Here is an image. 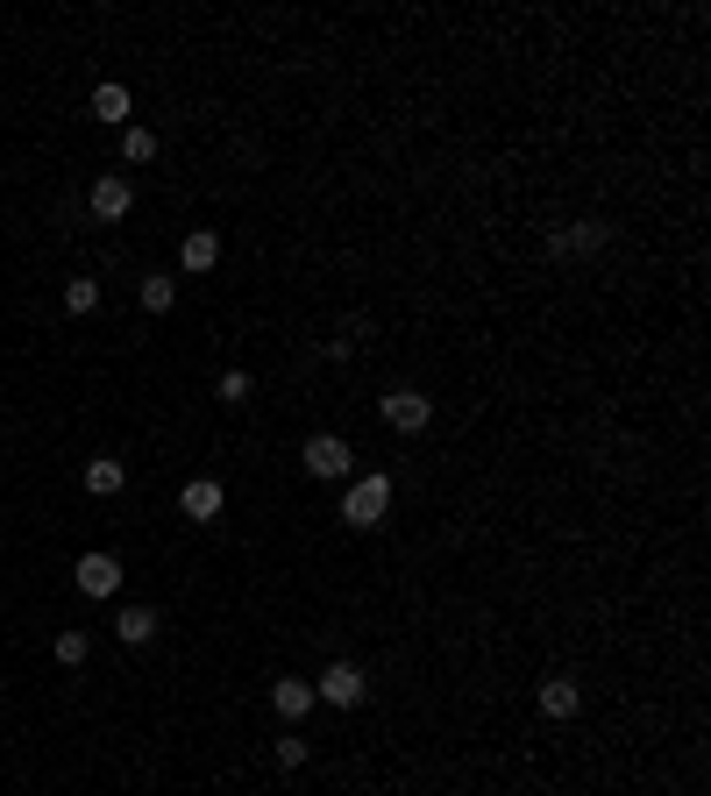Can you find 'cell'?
I'll list each match as a JSON object with an SVG mask.
<instances>
[{"instance_id":"1","label":"cell","mask_w":711,"mask_h":796,"mask_svg":"<svg viewBox=\"0 0 711 796\" xmlns=\"http://www.w3.org/2000/svg\"><path fill=\"white\" fill-rule=\"evenodd\" d=\"M385 513H391V477H356L349 498H342V519L370 534V527H385Z\"/></svg>"},{"instance_id":"2","label":"cell","mask_w":711,"mask_h":796,"mask_svg":"<svg viewBox=\"0 0 711 796\" xmlns=\"http://www.w3.org/2000/svg\"><path fill=\"white\" fill-rule=\"evenodd\" d=\"M612 243V228L604 221H577V228H548V257L563 264V257H598V249Z\"/></svg>"},{"instance_id":"3","label":"cell","mask_w":711,"mask_h":796,"mask_svg":"<svg viewBox=\"0 0 711 796\" xmlns=\"http://www.w3.org/2000/svg\"><path fill=\"white\" fill-rule=\"evenodd\" d=\"M299 462H307V477H349V441L342 434H307Z\"/></svg>"},{"instance_id":"4","label":"cell","mask_w":711,"mask_h":796,"mask_svg":"<svg viewBox=\"0 0 711 796\" xmlns=\"http://www.w3.org/2000/svg\"><path fill=\"white\" fill-rule=\"evenodd\" d=\"M363 669L356 662H327V675L321 683H313V704H342V711H349V704H363Z\"/></svg>"},{"instance_id":"5","label":"cell","mask_w":711,"mask_h":796,"mask_svg":"<svg viewBox=\"0 0 711 796\" xmlns=\"http://www.w3.org/2000/svg\"><path fill=\"white\" fill-rule=\"evenodd\" d=\"M221 505H229V491H221L214 477H192V484L178 491V513H186L192 527H214V519H221Z\"/></svg>"},{"instance_id":"6","label":"cell","mask_w":711,"mask_h":796,"mask_svg":"<svg viewBox=\"0 0 711 796\" xmlns=\"http://www.w3.org/2000/svg\"><path fill=\"white\" fill-rule=\"evenodd\" d=\"M427 419H434V405H427V392H413V384L385 399V427H391V434H420Z\"/></svg>"},{"instance_id":"7","label":"cell","mask_w":711,"mask_h":796,"mask_svg":"<svg viewBox=\"0 0 711 796\" xmlns=\"http://www.w3.org/2000/svg\"><path fill=\"white\" fill-rule=\"evenodd\" d=\"M71 576H79V591L86 597H114L121 591V562H114V554H79V569H71Z\"/></svg>"},{"instance_id":"8","label":"cell","mask_w":711,"mask_h":796,"mask_svg":"<svg viewBox=\"0 0 711 796\" xmlns=\"http://www.w3.org/2000/svg\"><path fill=\"white\" fill-rule=\"evenodd\" d=\"M86 206H93L100 221H121V214H129V206H135V186H129V178H121V171H100V186L86 192Z\"/></svg>"},{"instance_id":"9","label":"cell","mask_w":711,"mask_h":796,"mask_svg":"<svg viewBox=\"0 0 711 796\" xmlns=\"http://www.w3.org/2000/svg\"><path fill=\"white\" fill-rule=\"evenodd\" d=\"M534 704L555 718V726H563V718H577V711H584V690H577V675H548V683L534 690Z\"/></svg>"},{"instance_id":"10","label":"cell","mask_w":711,"mask_h":796,"mask_svg":"<svg viewBox=\"0 0 711 796\" xmlns=\"http://www.w3.org/2000/svg\"><path fill=\"white\" fill-rule=\"evenodd\" d=\"M270 711H278L285 726H299V718L313 711V683H299V675H278V683H270Z\"/></svg>"},{"instance_id":"11","label":"cell","mask_w":711,"mask_h":796,"mask_svg":"<svg viewBox=\"0 0 711 796\" xmlns=\"http://www.w3.org/2000/svg\"><path fill=\"white\" fill-rule=\"evenodd\" d=\"M79 484L93 491V498H114V491L129 484V470H121V456H93V462L79 470Z\"/></svg>"},{"instance_id":"12","label":"cell","mask_w":711,"mask_h":796,"mask_svg":"<svg viewBox=\"0 0 711 796\" xmlns=\"http://www.w3.org/2000/svg\"><path fill=\"white\" fill-rule=\"evenodd\" d=\"M114 640H129V648H149V640H157V612H149V605H121Z\"/></svg>"},{"instance_id":"13","label":"cell","mask_w":711,"mask_h":796,"mask_svg":"<svg viewBox=\"0 0 711 796\" xmlns=\"http://www.w3.org/2000/svg\"><path fill=\"white\" fill-rule=\"evenodd\" d=\"M178 264H186V270H214L221 264V235L214 228H192L186 249H178Z\"/></svg>"},{"instance_id":"14","label":"cell","mask_w":711,"mask_h":796,"mask_svg":"<svg viewBox=\"0 0 711 796\" xmlns=\"http://www.w3.org/2000/svg\"><path fill=\"white\" fill-rule=\"evenodd\" d=\"M93 114H100V122H129V86H100V93H93Z\"/></svg>"},{"instance_id":"15","label":"cell","mask_w":711,"mask_h":796,"mask_svg":"<svg viewBox=\"0 0 711 796\" xmlns=\"http://www.w3.org/2000/svg\"><path fill=\"white\" fill-rule=\"evenodd\" d=\"M135 299H143V313H171L178 284H171V278H143V284H135Z\"/></svg>"},{"instance_id":"16","label":"cell","mask_w":711,"mask_h":796,"mask_svg":"<svg viewBox=\"0 0 711 796\" xmlns=\"http://www.w3.org/2000/svg\"><path fill=\"white\" fill-rule=\"evenodd\" d=\"M93 306H100V284L93 278H71L65 284V313H93Z\"/></svg>"},{"instance_id":"17","label":"cell","mask_w":711,"mask_h":796,"mask_svg":"<svg viewBox=\"0 0 711 796\" xmlns=\"http://www.w3.org/2000/svg\"><path fill=\"white\" fill-rule=\"evenodd\" d=\"M121 157H129V164H149V157H157V135H149V128H129V135H121Z\"/></svg>"},{"instance_id":"18","label":"cell","mask_w":711,"mask_h":796,"mask_svg":"<svg viewBox=\"0 0 711 796\" xmlns=\"http://www.w3.org/2000/svg\"><path fill=\"white\" fill-rule=\"evenodd\" d=\"M86 648H93L86 634H57V662H65V669H79V662H86Z\"/></svg>"},{"instance_id":"19","label":"cell","mask_w":711,"mask_h":796,"mask_svg":"<svg viewBox=\"0 0 711 796\" xmlns=\"http://www.w3.org/2000/svg\"><path fill=\"white\" fill-rule=\"evenodd\" d=\"M221 405H249V370H229V378H221Z\"/></svg>"},{"instance_id":"20","label":"cell","mask_w":711,"mask_h":796,"mask_svg":"<svg viewBox=\"0 0 711 796\" xmlns=\"http://www.w3.org/2000/svg\"><path fill=\"white\" fill-rule=\"evenodd\" d=\"M278 769H307V740H292V732H285V740H278Z\"/></svg>"}]
</instances>
